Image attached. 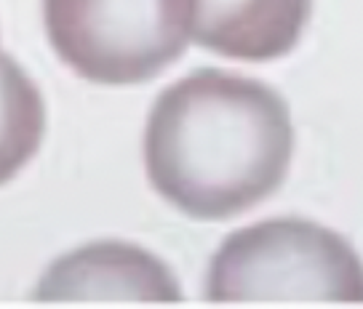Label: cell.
Instances as JSON below:
<instances>
[{
    "label": "cell",
    "mask_w": 363,
    "mask_h": 309,
    "mask_svg": "<svg viewBox=\"0 0 363 309\" xmlns=\"http://www.w3.org/2000/svg\"><path fill=\"white\" fill-rule=\"evenodd\" d=\"M57 57L91 83L152 81L184 54L195 0H43Z\"/></svg>",
    "instance_id": "3"
},
{
    "label": "cell",
    "mask_w": 363,
    "mask_h": 309,
    "mask_svg": "<svg viewBox=\"0 0 363 309\" xmlns=\"http://www.w3.org/2000/svg\"><path fill=\"white\" fill-rule=\"evenodd\" d=\"M294 126L281 93L222 69H198L158 96L145 128L152 190L201 221L238 216L284 184Z\"/></svg>",
    "instance_id": "1"
},
{
    "label": "cell",
    "mask_w": 363,
    "mask_h": 309,
    "mask_svg": "<svg viewBox=\"0 0 363 309\" xmlns=\"http://www.w3.org/2000/svg\"><path fill=\"white\" fill-rule=\"evenodd\" d=\"M206 298L214 304H363V262L331 229L270 218L233 232L214 253Z\"/></svg>",
    "instance_id": "2"
},
{
    "label": "cell",
    "mask_w": 363,
    "mask_h": 309,
    "mask_svg": "<svg viewBox=\"0 0 363 309\" xmlns=\"http://www.w3.org/2000/svg\"><path fill=\"white\" fill-rule=\"evenodd\" d=\"M313 0H195L193 40L214 54L267 62L294 51Z\"/></svg>",
    "instance_id": "5"
},
{
    "label": "cell",
    "mask_w": 363,
    "mask_h": 309,
    "mask_svg": "<svg viewBox=\"0 0 363 309\" xmlns=\"http://www.w3.org/2000/svg\"><path fill=\"white\" fill-rule=\"evenodd\" d=\"M51 304H177V277L152 253L125 243H94L51 264L38 286Z\"/></svg>",
    "instance_id": "4"
},
{
    "label": "cell",
    "mask_w": 363,
    "mask_h": 309,
    "mask_svg": "<svg viewBox=\"0 0 363 309\" xmlns=\"http://www.w3.org/2000/svg\"><path fill=\"white\" fill-rule=\"evenodd\" d=\"M43 131L40 91L11 57L0 54V184L13 179L35 158Z\"/></svg>",
    "instance_id": "6"
}]
</instances>
